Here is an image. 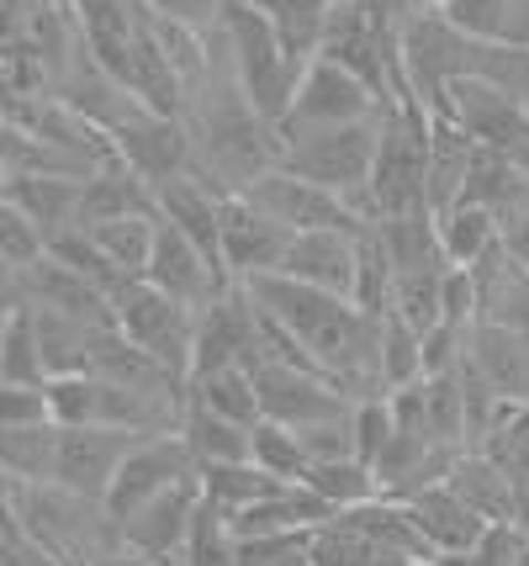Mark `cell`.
<instances>
[{
	"mask_svg": "<svg viewBox=\"0 0 529 566\" xmlns=\"http://www.w3.org/2000/svg\"><path fill=\"white\" fill-rule=\"evenodd\" d=\"M112 148L133 175H144L149 186H165L176 175L191 170V133L180 117L149 112V106H133L123 123L112 127Z\"/></svg>",
	"mask_w": 529,
	"mask_h": 566,
	"instance_id": "4fadbf2b",
	"label": "cell"
},
{
	"mask_svg": "<svg viewBox=\"0 0 529 566\" xmlns=\"http://www.w3.org/2000/svg\"><path fill=\"white\" fill-rule=\"evenodd\" d=\"M424 106H440L482 154H498L514 170L529 175V117L504 85H493V80H482V74H455Z\"/></svg>",
	"mask_w": 529,
	"mask_h": 566,
	"instance_id": "8992f818",
	"label": "cell"
},
{
	"mask_svg": "<svg viewBox=\"0 0 529 566\" xmlns=\"http://www.w3.org/2000/svg\"><path fill=\"white\" fill-rule=\"evenodd\" d=\"M80 180L85 175H59V170H11L6 175V197L17 201L27 212V222L43 233V244H49L53 233H64V228H75V207H80Z\"/></svg>",
	"mask_w": 529,
	"mask_h": 566,
	"instance_id": "603a6c76",
	"label": "cell"
},
{
	"mask_svg": "<svg viewBox=\"0 0 529 566\" xmlns=\"http://www.w3.org/2000/svg\"><path fill=\"white\" fill-rule=\"evenodd\" d=\"M180 440L191 450L197 467L212 461H250V423H233L223 413H207L197 402H186V419H180Z\"/></svg>",
	"mask_w": 529,
	"mask_h": 566,
	"instance_id": "f1b7e54d",
	"label": "cell"
},
{
	"mask_svg": "<svg viewBox=\"0 0 529 566\" xmlns=\"http://www.w3.org/2000/svg\"><path fill=\"white\" fill-rule=\"evenodd\" d=\"M0 286H11V271H6V265H0Z\"/></svg>",
	"mask_w": 529,
	"mask_h": 566,
	"instance_id": "9f6ffc18",
	"label": "cell"
},
{
	"mask_svg": "<svg viewBox=\"0 0 529 566\" xmlns=\"http://www.w3.org/2000/svg\"><path fill=\"white\" fill-rule=\"evenodd\" d=\"M244 197H250L254 207H265L276 222H286L292 233H307V228H345V233H360V228H371L339 191H324V186H313L303 175L281 170V165H271L265 175H254L250 186H244Z\"/></svg>",
	"mask_w": 529,
	"mask_h": 566,
	"instance_id": "8fae6325",
	"label": "cell"
},
{
	"mask_svg": "<svg viewBox=\"0 0 529 566\" xmlns=\"http://www.w3.org/2000/svg\"><path fill=\"white\" fill-rule=\"evenodd\" d=\"M254 6H260V17L271 22V32L281 38V49L292 53L297 64H307V59L318 53L334 0H254Z\"/></svg>",
	"mask_w": 529,
	"mask_h": 566,
	"instance_id": "f546056e",
	"label": "cell"
},
{
	"mask_svg": "<svg viewBox=\"0 0 529 566\" xmlns=\"http://www.w3.org/2000/svg\"><path fill=\"white\" fill-rule=\"evenodd\" d=\"M207 38H212V59H207L202 80L186 85V106H180V123L191 133V170L186 175H197L202 186L228 197V191H244L254 175L281 165V133L250 106L218 27Z\"/></svg>",
	"mask_w": 529,
	"mask_h": 566,
	"instance_id": "6da1fadb",
	"label": "cell"
},
{
	"mask_svg": "<svg viewBox=\"0 0 529 566\" xmlns=\"http://www.w3.org/2000/svg\"><path fill=\"white\" fill-rule=\"evenodd\" d=\"M112 323L123 328L138 349H149L170 376H191V349H197V313L180 307L176 296L154 292L149 281H127L112 296Z\"/></svg>",
	"mask_w": 529,
	"mask_h": 566,
	"instance_id": "52a82bcc",
	"label": "cell"
},
{
	"mask_svg": "<svg viewBox=\"0 0 529 566\" xmlns=\"http://www.w3.org/2000/svg\"><path fill=\"white\" fill-rule=\"evenodd\" d=\"M180 566H239V535H233V518L218 503H197L191 530H186V551Z\"/></svg>",
	"mask_w": 529,
	"mask_h": 566,
	"instance_id": "d590c367",
	"label": "cell"
},
{
	"mask_svg": "<svg viewBox=\"0 0 529 566\" xmlns=\"http://www.w3.org/2000/svg\"><path fill=\"white\" fill-rule=\"evenodd\" d=\"M461 355H466V366L477 370L482 381L504 397V402L529 408V339L525 334H514V328H504V323L477 318L472 328H466Z\"/></svg>",
	"mask_w": 529,
	"mask_h": 566,
	"instance_id": "ac0fdd59",
	"label": "cell"
},
{
	"mask_svg": "<svg viewBox=\"0 0 529 566\" xmlns=\"http://www.w3.org/2000/svg\"><path fill=\"white\" fill-rule=\"evenodd\" d=\"M191 471H197V461H191V450H186L180 434H138V440L127 444V455L117 461L112 482H106V493H102L106 514L123 524L133 509H144L154 493L186 482Z\"/></svg>",
	"mask_w": 529,
	"mask_h": 566,
	"instance_id": "30bf717a",
	"label": "cell"
},
{
	"mask_svg": "<svg viewBox=\"0 0 529 566\" xmlns=\"http://www.w3.org/2000/svg\"><path fill=\"white\" fill-rule=\"evenodd\" d=\"M32 307V302H27ZM32 328H38V355H43V376H75L85 370V345H91V323L70 318L59 307H32Z\"/></svg>",
	"mask_w": 529,
	"mask_h": 566,
	"instance_id": "4dcf8cb0",
	"label": "cell"
},
{
	"mask_svg": "<svg viewBox=\"0 0 529 566\" xmlns=\"http://www.w3.org/2000/svg\"><path fill=\"white\" fill-rule=\"evenodd\" d=\"M85 233L96 239V249H102L117 271L133 275V281H144L149 254H154V233H159V212H127V218H112V222H102V228H85Z\"/></svg>",
	"mask_w": 529,
	"mask_h": 566,
	"instance_id": "1f68e13d",
	"label": "cell"
},
{
	"mask_svg": "<svg viewBox=\"0 0 529 566\" xmlns=\"http://www.w3.org/2000/svg\"><path fill=\"white\" fill-rule=\"evenodd\" d=\"M53 429H59V423H53ZM133 440H138V434L112 429V423H75V429H59V434H53V476L49 482L70 488V493L102 497L106 482H112V471H117V461L127 455Z\"/></svg>",
	"mask_w": 529,
	"mask_h": 566,
	"instance_id": "9a60e30c",
	"label": "cell"
},
{
	"mask_svg": "<svg viewBox=\"0 0 529 566\" xmlns=\"http://www.w3.org/2000/svg\"><path fill=\"white\" fill-rule=\"evenodd\" d=\"M11 286H17V296L32 302V307H59V313L91 323V328L112 323V296H106L96 281H85L80 271L59 265L53 254H38L32 265H22V271L11 275Z\"/></svg>",
	"mask_w": 529,
	"mask_h": 566,
	"instance_id": "e0dca14e",
	"label": "cell"
},
{
	"mask_svg": "<svg viewBox=\"0 0 529 566\" xmlns=\"http://www.w3.org/2000/svg\"><path fill=\"white\" fill-rule=\"evenodd\" d=\"M286 239H292V228L276 222L265 207H254L244 191H228L218 201V254H223V271L233 281L276 271Z\"/></svg>",
	"mask_w": 529,
	"mask_h": 566,
	"instance_id": "7c38bea8",
	"label": "cell"
},
{
	"mask_svg": "<svg viewBox=\"0 0 529 566\" xmlns=\"http://www.w3.org/2000/svg\"><path fill=\"white\" fill-rule=\"evenodd\" d=\"M0 123H6V106H0Z\"/></svg>",
	"mask_w": 529,
	"mask_h": 566,
	"instance_id": "91938a15",
	"label": "cell"
},
{
	"mask_svg": "<svg viewBox=\"0 0 529 566\" xmlns=\"http://www.w3.org/2000/svg\"><path fill=\"white\" fill-rule=\"evenodd\" d=\"M218 38H223L228 64L239 74L250 106L271 127H281L286 112H292V91H297L303 64L281 49V38L271 32V22L260 17L254 0H223V11H218Z\"/></svg>",
	"mask_w": 529,
	"mask_h": 566,
	"instance_id": "277c9868",
	"label": "cell"
},
{
	"mask_svg": "<svg viewBox=\"0 0 529 566\" xmlns=\"http://www.w3.org/2000/svg\"><path fill=\"white\" fill-rule=\"evenodd\" d=\"M197 503H202V482H197V471H191L186 482L154 493L144 509H133V514L117 524V530H123V545L159 566H180V551H186V530H191Z\"/></svg>",
	"mask_w": 529,
	"mask_h": 566,
	"instance_id": "2e32d148",
	"label": "cell"
},
{
	"mask_svg": "<svg viewBox=\"0 0 529 566\" xmlns=\"http://www.w3.org/2000/svg\"><path fill=\"white\" fill-rule=\"evenodd\" d=\"M254 392H260V419L286 423V429H307L350 413V397L339 392L318 366H292V360H265L254 366Z\"/></svg>",
	"mask_w": 529,
	"mask_h": 566,
	"instance_id": "9c48e42d",
	"label": "cell"
},
{
	"mask_svg": "<svg viewBox=\"0 0 529 566\" xmlns=\"http://www.w3.org/2000/svg\"><path fill=\"white\" fill-rule=\"evenodd\" d=\"M17 518L27 541L43 545L64 566H91L123 545V530L102 497L70 493L59 482H17Z\"/></svg>",
	"mask_w": 529,
	"mask_h": 566,
	"instance_id": "7a4b0ae2",
	"label": "cell"
},
{
	"mask_svg": "<svg viewBox=\"0 0 529 566\" xmlns=\"http://www.w3.org/2000/svg\"><path fill=\"white\" fill-rule=\"evenodd\" d=\"M403 503H408V514H413V524L424 530V541L434 545V556H472L482 541V530H487V518L472 514L445 482L419 488V493H408Z\"/></svg>",
	"mask_w": 529,
	"mask_h": 566,
	"instance_id": "7402d4cb",
	"label": "cell"
},
{
	"mask_svg": "<svg viewBox=\"0 0 529 566\" xmlns=\"http://www.w3.org/2000/svg\"><path fill=\"white\" fill-rule=\"evenodd\" d=\"M22 566H64V562H59V556H49L43 545H32V541H27V556H22Z\"/></svg>",
	"mask_w": 529,
	"mask_h": 566,
	"instance_id": "db71d44e",
	"label": "cell"
},
{
	"mask_svg": "<svg viewBox=\"0 0 529 566\" xmlns=\"http://www.w3.org/2000/svg\"><path fill=\"white\" fill-rule=\"evenodd\" d=\"M424 170H429V112L419 96L381 101L377 159L366 180V218H398L424 207Z\"/></svg>",
	"mask_w": 529,
	"mask_h": 566,
	"instance_id": "3957f363",
	"label": "cell"
},
{
	"mask_svg": "<svg viewBox=\"0 0 529 566\" xmlns=\"http://www.w3.org/2000/svg\"><path fill=\"white\" fill-rule=\"evenodd\" d=\"M144 281H149L154 292L176 296L180 307H191V313H202L223 286H233L223 265H218V260H207L202 249L191 244L176 222H165V218H159V233H154V254H149Z\"/></svg>",
	"mask_w": 529,
	"mask_h": 566,
	"instance_id": "5bb4252c",
	"label": "cell"
},
{
	"mask_svg": "<svg viewBox=\"0 0 529 566\" xmlns=\"http://www.w3.org/2000/svg\"><path fill=\"white\" fill-rule=\"evenodd\" d=\"M22 556H27V535L0 530V566H22Z\"/></svg>",
	"mask_w": 529,
	"mask_h": 566,
	"instance_id": "816d5d0a",
	"label": "cell"
},
{
	"mask_svg": "<svg viewBox=\"0 0 529 566\" xmlns=\"http://www.w3.org/2000/svg\"><path fill=\"white\" fill-rule=\"evenodd\" d=\"M377 366H381V392H398V387L424 376L419 328H408L398 313H381V323H377Z\"/></svg>",
	"mask_w": 529,
	"mask_h": 566,
	"instance_id": "8d00e7d4",
	"label": "cell"
},
{
	"mask_svg": "<svg viewBox=\"0 0 529 566\" xmlns=\"http://www.w3.org/2000/svg\"><path fill=\"white\" fill-rule=\"evenodd\" d=\"M381 96L350 74L345 64H334L324 53H313L297 74V91H292V112L276 133H297V127H334V123H360V117H377Z\"/></svg>",
	"mask_w": 529,
	"mask_h": 566,
	"instance_id": "ba28073f",
	"label": "cell"
},
{
	"mask_svg": "<svg viewBox=\"0 0 529 566\" xmlns=\"http://www.w3.org/2000/svg\"><path fill=\"white\" fill-rule=\"evenodd\" d=\"M313 530H276V535H239V566H313L307 562Z\"/></svg>",
	"mask_w": 529,
	"mask_h": 566,
	"instance_id": "b9f144b4",
	"label": "cell"
},
{
	"mask_svg": "<svg viewBox=\"0 0 529 566\" xmlns=\"http://www.w3.org/2000/svg\"><path fill=\"white\" fill-rule=\"evenodd\" d=\"M429 566H455V562H445V556H440V562H429Z\"/></svg>",
	"mask_w": 529,
	"mask_h": 566,
	"instance_id": "680465c9",
	"label": "cell"
},
{
	"mask_svg": "<svg viewBox=\"0 0 529 566\" xmlns=\"http://www.w3.org/2000/svg\"><path fill=\"white\" fill-rule=\"evenodd\" d=\"M504 43H508V49H529V0H508Z\"/></svg>",
	"mask_w": 529,
	"mask_h": 566,
	"instance_id": "681fc988",
	"label": "cell"
},
{
	"mask_svg": "<svg viewBox=\"0 0 529 566\" xmlns=\"http://www.w3.org/2000/svg\"><path fill=\"white\" fill-rule=\"evenodd\" d=\"M350 302L360 307V313H371V318H381V313L392 307V260H387V249H381V239H377V222H371V228H360V254H355Z\"/></svg>",
	"mask_w": 529,
	"mask_h": 566,
	"instance_id": "f35d334b",
	"label": "cell"
},
{
	"mask_svg": "<svg viewBox=\"0 0 529 566\" xmlns=\"http://www.w3.org/2000/svg\"><path fill=\"white\" fill-rule=\"evenodd\" d=\"M387 440H392V402H387V397H360V402H350V444L366 467L381 455Z\"/></svg>",
	"mask_w": 529,
	"mask_h": 566,
	"instance_id": "ee69618b",
	"label": "cell"
},
{
	"mask_svg": "<svg viewBox=\"0 0 529 566\" xmlns=\"http://www.w3.org/2000/svg\"><path fill=\"white\" fill-rule=\"evenodd\" d=\"M91 566H159V562H149V556H138V551H127V545H117L112 556H102V562H91Z\"/></svg>",
	"mask_w": 529,
	"mask_h": 566,
	"instance_id": "f5cc1de1",
	"label": "cell"
},
{
	"mask_svg": "<svg viewBox=\"0 0 529 566\" xmlns=\"http://www.w3.org/2000/svg\"><path fill=\"white\" fill-rule=\"evenodd\" d=\"M0 530H11V535H22V518H17V482L0 471Z\"/></svg>",
	"mask_w": 529,
	"mask_h": 566,
	"instance_id": "f907efd6",
	"label": "cell"
},
{
	"mask_svg": "<svg viewBox=\"0 0 529 566\" xmlns=\"http://www.w3.org/2000/svg\"><path fill=\"white\" fill-rule=\"evenodd\" d=\"M6 175H11V170H6V159H0V186H6Z\"/></svg>",
	"mask_w": 529,
	"mask_h": 566,
	"instance_id": "6f0895ef",
	"label": "cell"
},
{
	"mask_svg": "<svg viewBox=\"0 0 529 566\" xmlns=\"http://www.w3.org/2000/svg\"><path fill=\"white\" fill-rule=\"evenodd\" d=\"M186 402H197L207 413H223L233 423H260V392H254V376L244 366H218V370H197L186 376Z\"/></svg>",
	"mask_w": 529,
	"mask_h": 566,
	"instance_id": "4316f807",
	"label": "cell"
},
{
	"mask_svg": "<svg viewBox=\"0 0 529 566\" xmlns=\"http://www.w3.org/2000/svg\"><path fill=\"white\" fill-rule=\"evenodd\" d=\"M440 17L466 32V38H482V43H504V17H508V0H445Z\"/></svg>",
	"mask_w": 529,
	"mask_h": 566,
	"instance_id": "f6af8a7d",
	"label": "cell"
},
{
	"mask_svg": "<svg viewBox=\"0 0 529 566\" xmlns=\"http://www.w3.org/2000/svg\"><path fill=\"white\" fill-rule=\"evenodd\" d=\"M197 482H202L207 503H218V509H228V514H239V509L260 503L265 493L286 488L281 476L260 471L254 461H212V467H197Z\"/></svg>",
	"mask_w": 529,
	"mask_h": 566,
	"instance_id": "d6a6232c",
	"label": "cell"
},
{
	"mask_svg": "<svg viewBox=\"0 0 529 566\" xmlns=\"http://www.w3.org/2000/svg\"><path fill=\"white\" fill-rule=\"evenodd\" d=\"M154 17H170V22H186V27H218V11L223 0H144Z\"/></svg>",
	"mask_w": 529,
	"mask_h": 566,
	"instance_id": "c3c4849f",
	"label": "cell"
},
{
	"mask_svg": "<svg viewBox=\"0 0 529 566\" xmlns=\"http://www.w3.org/2000/svg\"><path fill=\"white\" fill-rule=\"evenodd\" d=\"M377 127H381V112L377 117H360V123L281 133V170L303 175V180L324 186V191H339L366 218V180H371V159H377Z\"/></svg>",
	"mask_w": 529,
	"mask_h": 566,
	"instance_id": "5b68a950",
	"label": "cell"
},
{
	"mask_svg": "<svg viewBox=\"0 0 529 566\" xmlns=\"http://www.w3.org/2000/svg\"><path fill=\"white\" fill-rule=\"evenodd\" d=\"M0 423H49V392L27 381H0Z\"/></svg>",
	"mask_w": 529,
	"mask_h": 566,
	"instance_id": "7dc6e473",
	"label": "cell"
},
{
	"mask_svg": "<svg viewBox=\"0 0 529 566\" xmlns=\"http://www.w3.org/2000/svg\"><path fill=\"white\" fill-rule=\"evenodd\" d=\"M218 191L202 186L197 175H176V180H165V186H154V207H159V218L176 222L180 233L191 239V244L202 249L207 260H218L223 265V254H218ZM233 281V275H228Z\"/></svg>",
	"mask_w": 529,
	"mask_h": 566,
	"instance_id": "484cf974",
	"label": "cell"
},
{
	"mask_svg": "<svg viewBox=\"0 0 529 566\" xmlns=\"http://www.w3.org/2000/svg\"><path fill=\"white\" fill-rule=\"evenodd\" d=\"M0 381H27V387H43V355H38V328H32V307L17 296L11 323L0 334Z\"/></svg>",
	"mask_w": 529,
	"mask_h": 566,
	"instance_id": "ab89813d",
	"label": "cell"
},
{
	"mask_svg": "<svg viewBox=\"0 0 529 566\" xmlns=\"http://www.w3.org/2000/svg\"><path fill=\"white\" fill-rule=\"evenodd\" d=\"M429 112V170H424V207L429 212H445L461 186H466V170L477 159V144L461 133V127L440 112V106H424Z\"/></svg>",
	"mask_w": 529,
	"mask_h": 566,
	"instance_id": "cb8c5ba5",
	"label": "cell"
},
{
	"mask_svg": "<svg viewBox=\"0 0 529 566\" xmlns=\"http://www.w3.org/2000/svg\"><path fill=\"white\" fill-rule=\"evenodd\" d=\"M127 212H159L154 207V186L144 175H133L117 159V165H102L80 180V207H75V228H102L112 218H127Z\"/></svg>",
	"mask_w": 529,
	"mask_h": 566,
	"instance_id": "d4e9b609",
	"label": "cell"
},
{
	"mask_svg": "<svg viewBox=\"0 0 529 566\" xmlns=\"http://www.w3.org/2000/svg\"><path fill=\"white\" fill-rule=\"evenodd\" d=\"M445 488H451L472 514L487 518V524L514 518V503H519V476H514L498 455H487V450H455L451 471H445Z\"/></svg>",
	"mask_w": 529,
	"mask_h": 566,
	"instance_id": "44dd1931",
	"label": "cell"
},
{
	"mask_svg": "<svg viewBox=\"0 0 529 566\" xmlns=\"http://www.w3.org/2000/svg\"><path fill=\"white\" fill-rule=\"evenodd\" d=\"M250 461L260 471H271V476H281V482H303V471H307V450L303 440L286 429V423H271V419H260L250 429Z\"/></svg>",
	"mask_w": 529,
	"mask_h": 566,
	"instance_id": "60d3db41",
	"label": "cell"
},
{
	"mask_svg": "<svg viewBox=\"0 0 529 566\" xmlns=\"http://www.w3.org/2000/svg\"><path fill=\"white\" fill-rule=\"evenodd\" d=\"M43 392H49V423H59V429L102 423V408H106V381L102 376H91V370L53 376V381H43Z\"/></svg>",
	"mask_w": 529,
	"mask_h": 566,
	"instance_id": "74e56055",
	"label": "cell"
},
{
	"mask_svg": "<svg viewBox=\"0 0 529 566\" xmlns=\"http://www.w3.org/2000/svg\"><path fill=\"white\" fill-rule=\"evenodd\" d=\"M85 370L102 376L112 387H127V392H186V381L170 376V370L154 360L149 349H138L117 323H102L91 328V345H85Z\"/></svg>",
	"mask_w": 529,
	"mask_h": 566,
	"instance_id": "ffe728a7",
	"label": "cell"
},
{
	"mask_svg": "<svg viewBox=\"0 0 529 566\" xmlns=\"http://www.w3.org/2000/svg\"><path fill=\"white\" fill-rule=\"evenodd\" d=\"M38 254H43V233L27 222V212L17 207V201L0 191V265L17 275L22 265H32Z\"/></svg>",
	"mask_w": 529,
	"mask_h": 566,
	"instance_id": "7bdbcfd3",
	"label": "cell"
},
{
	"mask_svg": "<svg viewBox=\"0 0 529 566\" xmlns=\"http://www.w3.org/2000/svg\"><path fill=\"white\" fill-rule=\"evenodd\" d=\"M53 434V423H0V471L11 482H49Z\"/></svg>",
	"mask_w": 529,
	"mask_h": 566,
	"instance_id": "e575fe53",
	"label": "cell"
},
{
	"mask_svg": "<svg viewBox=\"0 0 529 566\" xmlns=\"http://www.w3.org/2000/svg\"><path fill=\"white\" fill-rule=\"evenodd\" d=\"M440 323L451 328H472L477 323V281L466 265H445V281H440Z\"/></svg>",
	"mask_w": 529,
	"mask_h": 566,
	"instance_id": "bcb514c9",
	"label": "cell"
},
{
	"mask_svg": "<svg viewBox=\"0 0 529 566\" xmlns=\"http://www.w3.org/2000/svg\"><path fill=\"white\" fill-rule=\"evenodd\" d=\"M303 488H313L334 514H345V509H360L377 497V476L360 455H334V461H307Z\"/></svg>",
	"mask_w": 529,
	"mask_h": 566,
	"instance_id": "836d02e7",
	"label": "cell"
},
{
	"mask_svg": "<svg viewBox=\"0 0 529 566\" xmlns=\"http://www.w3.org/2000/svg\"><path fill=\"white\" fill-rule=\"evenodd\" d=\"M11 307H17V286H0V334H6V323H11Z\"/></svg>",
	"mask_w": 529,
	"mask_h": 566,
	"instance_id": "11a10c76",
	"label": "cell"
},
{
	"mask_svg": "<svg viewBox=\"0 0 529 566\" xmlns=\"http://www.w3.org/2000/svg\"><path fill=\"white\" fill-rule=\"evenodd\" d=\"M434 228H440V249H445L451 265H477L482 254L498 244L493 207H482V201H451L445 212H434Z\"/></svg>",
	"mask_w": 529,
	"mask_h": 566,
	"instance_id": "83f0119b",
	"label": "cell"
},
{
	"mask_svg": "<svg viewBox=\"0 0 529 566\" xmlns=\"http://www.w3.org/2000/svg\"><path fill=\"white\" fill-rule=\"evenodd\" d=\"M355 254H360V233H345V228H307V233H292V239H286L276 271L297 275L307 286L350 296Z\"/></svg>",
	"mask_w": 529,
	"mask_h": 566,
	"instance_id": "d6986e66",
	"label": "cell"
}]
</instances>
